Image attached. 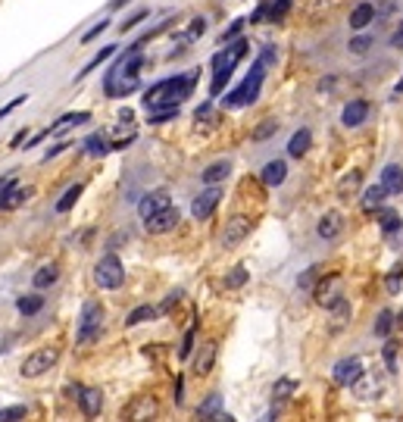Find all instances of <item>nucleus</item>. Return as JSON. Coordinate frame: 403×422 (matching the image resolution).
Here are the masks:
<instances>
[{
	"label": "nucleus",
	"instance_id": "obj_21",
	"mask_svg": "<svg viewBox=\"0 0 403 422\" xmlns=\"http://www.w3.org/2000/svg\"><path fill=\"white\" fill-rule=\"evenodd\" d=\"M154 413H156V400L150 397V394H144V397L135 400V404L128 406V410L122 413V416H125V419H150Z\"/></svg>",
	"mask_w": 403,
	"mask_h": 422
},
{
	"label": "nucleus",
	"instance_id": "obj_39",
	"mask_svg": "<svg viewBox=\"0 0 403 422\" xmlns=\"http://www.w3.org/2000/svg\"><path fill=\"white\" fill-rule=\"evenodd\" d=\"M275 132H278V122H275V119H266L263 126L254 132V141H266V138H269V135H275Z\"/></svg>",
	"mask_w": 403,
	"mask_h": 422
},
{
	"label": "nucleus",
	"instance_id": "obj_14",
	"mask_svg": "<svg viewBox=\"0 0 403 422\" xmlns=\"http://www.w3.org/2000/svg\"><path fill=\"white\" fill-rule=\"evenodd\" d=\"M216 354H219V344L213 338H206L197 351V360H194V373L197 375H210L213 373V363H216Z\"/></svg>",
	"mask_w": 403,
	"mask_h": 422
},
{
	"label": "nucleus",
	"instance_id": "obj_52",
	"mask_svg": "<svg viewBox=\"0 0 403 422\" xmlns=\"http://www.w3.org/2000/svg\"><path fill=\"white\" fill-rule=\"evenodd\" d=\"M391 47H403V19H400V28L394 32V38H391Z\"/></svg>",
	"mask_w": 403,
	"mask_h": 422
},
{
	"label": "nucleus",
	"instance_id": "obj_12",
	"mask_svg": "<svg viewBox=\"0 0 403 422\" xmlns=\"http://www.w3.org/2000/svg\"><path fill=\"white\" fill-rule=\"evenodd\" d=\"M359 378H363V363H359L356 356H350V360H341V363L335 366V382L344 385V388L356 385Z\"/></svg>",
	"mask_w": 403,
	"mask_h": 422
},
{
	"label": "nucleus",
	"instance_id": "obj_46",
	"mask_svg": "<svg viewBox=\"0 0 403 422\" xmlns=\"http://www.w3.org/2000/svg\"><path fill=\"white\" fill-rule=\"evenodd\" d=\"M191 347H194V329H188L185 332V341H182V347H178V356H191Z\"/></svg>",
	"mask_w": 403,
	"mask_h": 422
},
{
	"label": "nucleus",
	"instance_id": "obj_5",
	"mask_svg": "<svg viewBox=\"0 0 403 422\" xmlns=\"http://www.w3.org/2000/svg\"><path fill=\"white\" fill-rule=\"evenodd\" d=\"M100 325H104V307L97 301H88L78 316V344H91L100 338Z\"/></svg>",
	"mask_w": 403,
	"mask_h": 422
},
{
	"label": "nucleus",
	"instance_id": "obj_2",
	"mask_svg": "<svg viewBox=\"0 0 403 422\" xmlns=\"http://www.w3.org/2000/svg\"><path fill=\"white\" fill-rule=\"evenodd\" d=\"M197 76H172L166 82L150 85L144 94V107H160V104H182L191 94V85Z\"/></svg>",
	"mask_w": 403,
	"mask_h": 422
},
{
	"label": "nucleus",
	"instance_id": "obj_7",
	"mask_svg": "<svg viewBox=\"0 0 403 422\" xmlns=\"http://www.w3.org/2000/svg\"><path fill=\"white\" fill-rule=\"evenodd\" d=\"M56 360H60V351H56V347H41V351H35L32 356H25V363H23V375H25V378H38V375H44L50 366H56Z\"/></svg>",
	"mask_w": 403,
	"mask_h": 422
},
{
	"label": "nucleus",
	"instance_id": "obj_24",
	"mask_svg": "<svg viewBox=\"0 0 403 422\" xmlns=\"http://www.w3.org/2000/svg\"><path fill=\"white\" fill-rule=\"evenodd\" d=\"M309 141H313L309 128H300V132H294L291 144H287V154H291V157H304L306 150H309Z\"/></svg>",
	"mask_w": 403,
	"mask_h": 422
},
{
	"label": "nucleus",
	"instance_id": "obj_10",
	"mask_svg": "<svg viewBox=\"0 0 403 422\" xmlns=\"http://www.w3.org/2000/svg\"><path fill=\"white\" fill-rule=\"evenodd\" d=\"M32 188H23V185H16L13 179H6L4 185H0V210H16V207H23V203L32 198Z\"/></svg>",
	"mask_w": 403,
	"mask_h": 422
},
{
	"label": "nucleus",
	"instance_id": "obj_36",
	"mask_svg": "<svg viewBox=\"0 0 403 422\" xmlns=\"http://www.w3.org/2000/svg\"><path fill=\"white\" fill-rule=\"evenodd\" d=\"M400 285H403V263H397L388 272V279H385V288H388V294H397L400 291Z\"/></svg>",
	"mask_w": 403,
	"mask_h": 422
},
{
	"label": "nucleus",
	"instance_id": "obj_48",
	"mask_svg": "<svg viewBox=\"0 0 403 422\" xmlns=\"http://www.w3.org/2000/svg\"><path fill=\"white\" fill-rule=\"evenodd\" d=\"M25 97H28V94H23V97H16V100H10V104H6L4 110H0V119H6V116L16 110V107H23V104H25Z\"/></svg>",
	"mask_w": 403,
	"mask_h": 422
},
{
	"label": "nucleus",
	"instance_id": "obj_34",
	"mask_svg": "<svg viewBox=\"0 0 403 422\" xmlns=\"http://www.w3.org/2000/svg\"><path fill=\"white\" fill-rule=\"evenodd\" d=\"M156 316V307H138V310H132L128 313V319H125V325H141V322H147V319H154Z\"/></svg>",
	"mask_w": 403,
	"mask_h": 422
},
{
	"label": "nucleus",
	"instance_id": "obj_56",
	"mask_svg": "<svg viewBox=\"0 0 403 422\" xmlns=\"http://www.w3.org/2000/svg\"><path fill=\"white\" fill-rule=\"evenodd\" d=\"M119 4H125V0H113V6H119Z\"/></svg>",
	"mask_w": 403,
	"mask_h": 422
},
{
	"label": "nucleus",
	"instance_id": "obj_37",
	"mask_svg": "<svg viewBox=\"0 0 403 422\" xmlns=\"http://www.w3.org/2000/svg\"><path fill=\"white\" fill-rule=\"evenodd\" d=\"M316 279H319V266L306 269V272L297 279V288H300V291H313V288H316Z\"/></svg>",
	"mask_w": 403,
	"mask_h": 422
},
{
	"label": "nucleus",
	"instance_id": "obj_25",
	"mask_svg": "<svg viewBox=\"0 0 403 422\" xmlns=\"http://www.w3.org/2000/svg\"><path fill=\"white\" fill-rule=\"evenodd\" d=\"M56 279H60V269H56V263H47V266H41L38 272H35L32 282H35V288L41 291V288H50Z\"/></svg>",
	"mask_w": 403,
	"mask_h": 422
},
{
	"label": "nucleus",
	"instance_id": "obj_33",
	"mask_svg": "<svg viewBox=\"0 0 403 422\" xmlns=\"http://www.w3.org/2000/svg\"><path fill=\"white\" fill-rule=\"evenodd\" d=\"M359 169H354L350 172V176H344L341 179V185H337V194H341V198H350V194H356V188H359Z\"/></svg>",
	"mask_w": 403,
	"mask_h": 422
},
{
	"label": "nucleus",
	"instance_id": "obj_22",
	"mask_svg": "<svg viewBox=\"0 0 403 422\" xmlns=\"http://www.w3.org/2000/svg\"><path fill=\"white\" fill-rule=\"evenodd\" d=\"M285 176H287L285 159H272V163L263 166V185L275 188V185H282V181H285Z\"/></svg>",
	"mask_w": 403,
	"mask_h": 422
},
{
	"label": "nucleus",
	"instance_id": "obj_18",
	"mask_svg": "<svg viewBox=\"0 0 403 422\" xmlns=\"http://www.w3.org/2000/svg\"><path fill=\"white\" fill-rule=\"evenodd\" d=\"M381 188H385L388 194H403V169L397 163L381 169Z\"/></svg>",
	"mask_w": 403,
	"mask_h": 422
},
{
	"label": "nucleus",
	"instance_id": "obj_54",
	"mask_svg": "<svg viewBox=\"0 0 403 422\" xmlns=\"http://www.w3.org/2000/svg\"><path fill=\"white\" fill-rule=\"evenodd\" d=\"M23 141H25V132H19L16 138H13V144H10V147H23Z\"/></svg>",
	"mask_w": 403,
	"mask_h": 422
},
{
	"label": "nucleus",
	"instance_id": "obj_13",
	"mask_svg": "<svg viewBox=\"0 0 403 422\" xmlns=\"http://www.w3.org/2000/svg\"><path fill=\"white\" fill-rule=\"evenodd\" d=\"M219 198H222V194H219V188H216V185H210V188H206V191H204L197 200L191 203V213H194V219H210V216H213V210H216V203H219Z\"/></svg>",
	"mask_w": 403,
	"mask_h": 422
},
{
	"label": "nucleus",
	"instance_id": "obj_3",
	"mask_svg": "<svg viewBox=\"0 0 403 422\" xmlns=\"http://www.w3.org/2000/svg\"><path fill=\"white\" fill-rule=\"evenodd\" d=\"M269 60H272V50H266L263 60H256L254 69L247 72V78H244V82L225 97V107H247V104H254L256 94H260V85H263V76H266V63H269Z\"/></svg>",
	"mask_w": 403,
	"mask_h": 422
},
{
	"label": "nucleus",
	"instance_id": "obj_1",
	"mask_svg": "<svg viewBox=\"0 0 403 422\" xmlns=\"http://www.w3.org/2000/svg\"><path fill=\"white\" fill-rule=\"evenodd\" d=\"M141 66L144 60L138 54H122L119 63L106 72V97H125L141 85Z\"/></svg>",
	"mask_w": 403,
	"mask_h": 422
},
{
	"label": "nucleus",
	"instance_id": "obj_44",
	"mask_svg": "<svg viewBox=\"0 0 403 422\" xmlns=\"http://www.w3.org/2000/svg\"><path fill=\"white\" fill-rule=\"evenodd\" d=\"M376 13L378 16H394L397 13V0H376Z\"/></svg>",
	"mask_w": 403,
	"mask_h": 422
},
{
	"label": "nucleus",
	"instance_id": "obj_43",
	"mask_svg": "<svg viewBox=\"0 0 403 422\" xmlns=\"http://www.w3.org/2000/svg\"><path fill=\"white\" fill-rule=\"evenodd\" d=\"M244 282H247V272H244V269H241V266H235V269H232V272H228V279H225V285H228V288H241V285H244Z\"/></svg>",
	"mask_w": 403,
	"mask_h": 422
},
{
	"label": "nucleus",
	"instance_id": "obj_51",
	"mask_svg": "<svg viewBox=\"0 0 403 422\" xmlns=\"http://www.w3.org/2000/svg\"><path fill=\"white\" fill-rule=\"evenodd\" d=\"M385 360H388V369L394 373V344L388 341V347H385Z\"/></svg>",
	"mask_w": 403,
	"mask_h": 422
},
{
	"label": "nucleus",
	"instance_id": "obj_57",
	"mask_svg": "<svg viewBox=\"0 0 403 422\" xmlns=\"http://www.w3.org/2000/svg\"><path fill=\"white\" fill-rule=\"evenodd\" d=\"M0 185H4V181H0Z\"/></svg>",
	"mask_w": 403,
	"mask_h": 422
},
{
	"label": "nucleus",
	"instance_id": "obj_29",
	"mask_svg": "<svg viewBox=\"0 0 403 422\" xmlns=\"http://www.w3.org/2000/svg\"><path fill=\"white\" fill-rule=\"evenodd\" d=\"M41 307H44V297L41 294H25V297H19L16 301V310L23 313V316H35Z\"/></svg>",
	"mask_w": 403,
	"mask_h": 422
},
{
	"label": "nucleus",
	"instance_id": "obj_38",
	"mask_svg": "<svg viewBox=\"0 0 403 422\" xmlns=\"http://www.w3.org/2000/svg\"><path fill=\"white\" fill-rule=\"evenodd\" d=\"M391 325H394V313L385 310V313L378 316V322H376V334H378V338H385V334L391 332Z\"/></svg>",
	"mask_w": 403,
	"mask_h": 422
},
{
	"label": "nucleus",
	"instance_id": "obj_9",
	"mask_svg": "<svg viewBox=\"0 0 403 422\" xmlns=\"http://www.w3.org/2000/svg\"><path fill=\"white\" fill-rule=\"evenodd\" d=\"M178 219H182V216H178V210L169 203L166 210H160V213L147 216V219H144V229H147L150 235H166V231H172V229L178 225Z\"/></svg>",
	"mask_w": 403,
	"mask_h": 422
},
{
	"label": "nucleus",
	"instance_id": "obj_40",
	"mask_svg": "<svg viewBox=\"0 0 403 422\" xmlns=\"http://www.w3.org/2000/svg\"><path fill=\"white\" fill-rule=\"evenodd\" d=\"M113 54H116V47H104V50H100V54L94 56V60H91V63H88V66H85V69H82V76H88V72H91V69H97V66H100V63H104V60H110V56H113Z\"/></svg>",
	"mask_w": 403,
	"mask_h": 422
},
{
	"label": "nucleus",
	"instance_id": "obj_6",
	"mask_svg": "<svg viewBox=\"0 0 403 422\" xmlns=\"http://www.w3.org/2000/svg\"><path fill=\"white\" fill-rule=\"evenodd\" d=\"M94 282H97L100 288H106V291L119 288L122 282H125V269H122V260L116 257V253H106V257L97 260V266H94Z\"/></svg>",
	"mask_w": 403,
	"mask_h": 422
},
{
	"label": "nucleus",
	"instance_id": "obj_4",
	"mask_svg": "<svg viewBox=\"0 0 403 422\" xmlns=\"http://www.w3.org/2000/svg\"><path fill=\"white\" fill-rule=\"evenodd\" d=\"M247 54V41H235V44H225V50H219L213 60V94H222L225 82L232 78V72L237 66V60Z\"/></svg>",
	"mask_w": 403,
	"mask_h": 422
},
{
	"label": "nucleus",
	"instance_id": "obj_31",
	"mask_svg": "<svg viewBox=\"0 0 403 422\" xmlns=\"http://www.w3.org/2000/svg\"><path fill=\"white\" fill-rule=\"evenodd\" d=\"M385 198H388V191L381 188V181H378V185H372L369 191L363 194V210H376V207H381V200H385Z\"/></svg>",
	"mask_w": 403,
	"mask_h": 422
},
{
	"label": "nucleus",
	"instance_id": "obj_16",
	"mask_svg": "<svg viewBox=\"0 0 403 422\" xmlns=\"http://www.w3.org/2000/svg\"><path fill=\"white\" fill-rule=\"evenodd\" d=\"M341 229H344V219H341V213H326L319 219V225H316V235L322 238V241H332V238L341 235Z\"/></svg>",
	"mask_w": 403,
	"mask_h": 422
},
{
	"label": "nucleus",
	"instance_id": "obj_28",
	"mask_svg": "<svg viewBox=\"0 0 403 422\" xmlns=\"http://www.w3.org/2000/svg\"><path fill=\"white\" fill-rule=\"evenodd\" d=\"M82 191H85V185H72V188H66V191H63V198L56 200V213H69V210L75 207V200L82 198Z\"/></svg>",
	"mask_w": 403,
	"mask_h": 422
},
{
	"label": "nucleus",
	"instance_id": "obj_49",
	"mask_svg": "<svg viewBox=\"0 0 403 422\" xmlns=\"http://www.w3.org/2000/svg\"><path fill=\"white\" fill-rule=\"evenodd\" d=\"M106 25H110V23H106V19H100V23H97L94 28H91V32H88V35H85V38H82V41H85V44H88V41H94V38H100V32H104V28H106Z\"/></svg>",
	"mask_w": 403,
	"mask_h": 422
},
{
	"label": "nucleus",
	"instance_id": "obj_17",
	"mask_svg": "<svg viewBox=\"0 0 403 422\" xmlns=\"http://www.w3.org/2000/svg\"><path fill=\"white\" fill-rule=\"evenodd\" d=\"M75 400H78V406H82L85 416H97L100 406H104V394H100L97 388H82L75 394Z\"/></svg>",
	"mask_w": 403,
	"mask_h": 422
},
{
	"label": "nucleus",
	"instance_id": "obj_8",
	"mask_svg": "<svg viewBox=\"0 0 403 422\" xmlns=\"http://www.w3.org/2000/svg\"><path fill=\"white\" fill-rule=\"evenodd\" d=\"M250 231H254V219H250V216H232V219L225 222V231H222V244L237 247L244 238H250Z\"/></svg>",
	"mask_w": 403,
	"mask_h": 422
},
{
	"label": "nucleus",
	"instance_id": "obj_20",
	"mask_svg": "<svg viewBox=\"0 0 403 422\" xmlns=\"http://www.w3.org/2000/svg\"><path fill=\"white\" fill-rule=\"evenodd\" d=\"M91 119V113H85V110H78V113H66V116H60V119L54 122V126L47 128L50 135H66L69 128H75V126H82V122H88Z\"/></svg>",
	"mask_w": 403,
	"mask_h": 422
},
{
	"label": "nucleus",
	"instance_id": "obj_50",
	"mask_svg": "<svg viewBox=\"0 0 403 422\" xmlns=\"http://www.w3.org/2000/svg\"><path fill=\"white\" fill-rule=\"evenodd\" d=\"M144 16H147V13H144V10H141V13H135V16H132V19H125V23H122L119 28H122V32H125V28H135V25H138Z\"/></svg>",
	"mask_w": 403,
	"mask_h": 422
},
{
	"label": "nucleus",
	"instance_id": "obj_53",
	"mask_svg": "<svg viewBox=\"0 0 403 422\" xmlns=\"http://www.w3.org/2000/svg\"><path fill=\"white\" fill-rule=\"evenodd\" d=\"M204 28H206L204 19H194V25H191V38H194V35H204Z\"/></svg>",
	"mask_w": 403,
	"mask_h": 422
},
{
	"label": "nucleus",
	"instance_id": "obj_15",
	"mask_svg": "<svg viewBox=\"0 0 403 422\" xmlns=\"http://www.w3.org/2000/svg\"><path fill=\"white\" fill-rule=\"evenodd\" d=\"M166 207H169V194H166V191L144 194V198L138 200V213H141V219H147V216L160 213V210H166Z\"/></svg>",
	"mask_w": 403,
	"mask_h": 422
},
{
	"label": "nucleus",
	"instance_id": "obj_42",
	"mask_svg": "<svg viewBox=\"0 0 403 422\" xmlns=\"http://www.w3.org/2000/svg\"><path fill=\"white\" fill-rule=\"evenodd\" d=\"M294 388H297V385H294V378H282V382L275 385V391H272V394H275L278 400H285V397H291Z\"/></svg>",
	"mask_w": 403,
	"mask_h": 422
},
{
	"label": "nucleus",
	"instance_id": "obj_26",
	"mask_svg": "<svg viewBox=\"0 0 403 422\" xmlns=\"http://www.w3.org/2000/svg\"><path fill=\"white\" fill-rule=\"evenodd\" d=\"M376 16V6L372 4H359L354 13H350V28H366Z\"/></svg>",
	"mask_w": 403,
	"mask_h": 422
},
{
	"label": "nucleus",
	"instance_id": "obj_45",
	"mask_svg": "<svg viewBox=\"0 0 403 422\" xmlns=\"http://www.w3.org/2000/svg\"><path fill=\"white\" fill-rule=\"evenodd\" d=\"M241 25H244V19H235V23H232V25H228V28H225V32H222V38H219V41H222V44H228V41H232V38H235V35H237V32H241Z\"/></svg>",
	"mask_w": 403,
	"mask_h": 422
},
{
	"label": "nucleus",
	"instance_id": "obj_47",
	"mask_svg": "<svg viewBox=\"0 0 403 422\" xmlns=\"http://www.w3.org/2000/svg\"><path fill=\"white\" fill-rule=\"evenodd\" d=\"M369 38H354L350 41V54H369Z\"/></svg>",
	"mask_w": 403,
	"mask_h": 422
},
{
	"label": "nucleus",
	"instance_id": "obj_11",
	"mask_svg": "<svg viewBox=\"0 0 403 422\" xmlns=\"http://www.w3.org/2000/svg\"><path fill=\"white\" fill-rule=\"evenodd\" d=\"M313 294H316V303L328 310L335 301H341V297H344V294H341V279H337V275H328V279L316 282Z\"/></svg>",
	"mask_w": 403,
	"mask_h": 422
},
{
	"label": "nucleus",
	"instance_id": "obj_19",
	"mask_svg": "<svg viewBox=\"0 0 403 422\" xmlns=\"http://www.w3.org/2000/svg\"><path fill=\"white\" fill-rule=\"evenodd\" d=\"M366 116H369V104H366V100H350V104L344 107V126L347 128L363 126Z\"/></svg>",
	"mask_w": 403,
	"mask_h": 422
},
{
	"label": "nucleus",
	"instance_id": "obj_41",
	"mask_svg": "<svg viewBox=\"0 0 403 422\" xmlns=\"http://www.w3.org/2000/svg\"><path fill=\"white\" fill-rule=\"evenodd\" d=\"M16 419H25V406H6V410H0V422H16Z\"/></svg>",
	"mask_w": 403,
	"mask_h": 422
},
{
	"label": "nucleus",
	"instance_id": "obj_30",
	"mask_svg": "<svg viewBox=\"0 0 403 422\" xmlns=\"http://www.w3.org/2000/svg\"><path fill=\"white\" fill-rule=\"evenodd\" d=\"M150 110V122H166L178 116V104H160V107H147Z\"/></svg>",
	"mask_w": 403,
	"mask_h": 422
},
{
	"label": "nucleus",
	"instance_id": "obj_32",
	"mask_svg": "<svg viewBox=\"0 0 403 422\" xmlns=\"http://www.w3.org/2000/svg\"><path fill=\"white\" fill-rule=\"evenodd\" d=\"M85 150H88L91 157H104L106 150H110V144H106V138H104V132H97V135H91L88 141H85Z\"/></svg>",
	"mask_w": 403,
	"mask_h": 422
},
{
	"label": "nucleus",
	"instance_id": "obj_23",
	"mask_svg": "<svg viewBox=\"0 0 403 422\" xmlns=\"http://www.w3.org/2000/svg\"><path fill=\"white\" fill-rule=\"evenodd\" d=\"M219 410H222V397H219V394H210V397L204 400V404L197 406V416H200V419H225Z\"/></svg>",
	"mask_w": 403,
	"mask_h": 422
},
{
	"label": "nucleus",
	"instance_id": "obj_35",
	"mask_svg": "<svg viewBox=\"0 0 403 422\" xmlns=\"http://www.w3.org/2000/svg\"><path fill=\"white\" fill-rule=\"evenodd\" d=\"M378 222H381V229H385L388 235H394V231L400 229V216L394 213V210H381V213H378Z\"/></svg>",
	"mask_w": 403,
	"mask_h": 422
},
{
	"label": "nucleus",
	"instance_id": "obj_55",
	"mask_svg": "<svg viewBox=\"0 0 403 422\" xmlns=\"http://www.w3.org/2000/svg\"><path fill=\"white\" fill-rule=\"evenodd\" d=\"M394 94H397V97H400V94H403V78H400V82H397V88H394Z\"/></svg>",
	"mask_w": 403,
	"mask_h": 422
},
{
	"label": "nucleus",
	"instance_id": "obj_27",
	"mask_svg": "<svg viewBox=\"0 0 403 422\" xmlns=\"http://www.w3.org/2000/svg\"><path fill=\"white\" fill-rule=\"evenodd\" d=\"M228 172H232V166H228L225 159H219V163H213L204 169V181L206 185H219L222 179H228Z\"/></svg>",
	"mask_w": 403,
	"mask_h": 422
}]
</instances>
